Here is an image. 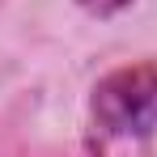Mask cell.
<instances>
[{
	"label": "cell",
	"instance_id": "1",
	"mask_svg": "<svg viewBox=\"0 0 157 157\" xmlns=\"http://www.w3.org/2000/svg\"><path fill=\"white\" fill-rule=\"evenodd\" d=\"M94 110L115 136L157 132V68H119L98 85Z\"/></svg>",
	"mask_w": 157,
	"mask_h": 157
}]
</instances>
